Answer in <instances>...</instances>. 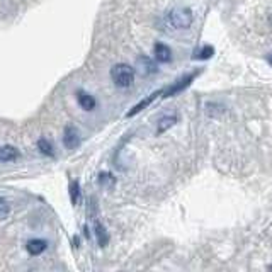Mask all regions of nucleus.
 <instances>
[{
    "instance_id": "1",
    "label": "nucleus",
    "mask_w": 272,
    "mask_h": 272,
    "mask_svg": "<svg viewBox=\"0 0 272 272\" xmlns=\"http://www.w3.org/2000/svg\"><path fill=\"white\" fill-rule=\"evenodd\" d=\"M111 78H113L114 85L119 89H128L135 82V68L129 67L126 63H117L111 70Z\"/></svg>"
},
{
    "instance_id": "2",
    "label": "nucleus",
    "mask_w": 272,
    "mask_h": 272,
    "mask_svg": "<svg viewBox=\"0 0 272 272\" xmlns=\"http://www.w3.org/2000/svg\"><path fill=\"white\" fill-rule=\"evenodd\" d=\"M168 21H170V24L174 26L175 29H187V28H191L194 17H193L191 9H187V7H177V9L170 10Z\"/></svg>"
},
{
    "instance_id": "3",
    "label": "nucleus",
    "mask_w": 272,
    "mask_h": 272,
    "mask_svg": "<svg viewBox=\"0 0 272 272\" xmlns=\"http://www.w3.org/2000/svg\"><path fill=\"white\" fill-rule=\"evenodd\" d=\"M196 78V74H189V75H186V77H182L181 80H177L175 83H172L168 89H165L162 92L163 94V97H172V95H175V94H179V92H182V90H186L187 87L191 85V82Z\"/></svg>"
},
{
    "instance_id": "4",
    "label": "nucleus",
    "mask_w": 272,
    "mask_h": 272,
    "mask_svg": "<svg viewBox=\"0 0 272 272\" xmlns=\"http://www.w3.org/2000/svg\"><path fill=\"white\" fill-rule=\"evenodd\" d=\"M63 145L68 150H75L80 145V133L77 131L75 126H67L63 133Z\"/></svg>"
},
{
    "instance_id": "5",
    "label": "nucleus",
    "mask_w": 272,
    "mask_h": 272,
    "mask_svg": "<svg viewBox=\"0 0 272 272\" xmlns=\"http://www.w3.org/2000/svg\"><path fill=\"white\" fill-rule=\"evenodd\" d=\"M153 56L160 63H168V61H172V49L163 43H156L155 49H153Z\"/></svg>"
},
{
    "instance_id": "6",
    "label": "nucleus",
    "mask_w": 272,
    "mask_h": 272,
    "mask_svg": "<svg viewBox=\"0 0 272 272\" xmlns=\"http://www.w3.org/2000/svg\"><path fill=\"white\" fill-rule=\"evenodd\" d=\"M26 248H28V252L31 255H41L46 248H48V242L43 238H33L26 243Z\"/></svg>"
},
{
    "instance_id": "7",
    "label": "nucleus",
    "mask_w": 272,
    "mask_h": 272,
    "mask_svg": "<svg viewBox=\"0 0 272 272\" xmlns=\"http://www.w3.org/2000/svg\"><path fill=\"white\" fill-rule=\"evenodd\" d=\"M77 101H78V104L82 109L85 111H94L95 106H97V101H95L94 97H92L90 94H87V92H77Z\"/></svg>"
},
{
    "instance_id": "8",
    "label": "nucleus",
    "mask_w": 272,
    "mask_h": 272,
    "mask_svg": "<svg viewBox=\"0 0 272 272\" xmlns=\"http://www.w3.org/2000/svg\"><path fill=\"white\" fill-rule=\"evenodd\" d=\"M160 94H162V92H160V90H156V92H153V94H150V95H148V97H145L143 101H140V102H138L136 106H133V109L129 111V113L126 114V116H128V117H133V116H135V114H138V113H140V111H143V109H145V107H147V106H150L152 102L155 101V99L158 97Z\"/></svg>"
},
{
    "instance_id": "9",
    "label": "nucleus",
    "mask_w": 272,
    "mask_h": 272,
    "mask_svg": "<svg viewBox=\"0 0 272 272\" xmlns=\"http://www.w3.org/2000/svg\"><path fill=\"white\" fill-rule=\"evenodd\" d=\"M136 65H138V70L143 75H152L156 72V65L153 63V60H150L148 56H140V58L136 60Z\"/></svg>"
},
{
    "instance_id": "10",
    "label": "nucleus",
    "mask_w": 272,
    "mask_h": 272,
    "mask_svg": "<svg viewBox=\"0 0 272 272\" xmlns=\"http://www.w3.org/2000/svg\"><path fill=\"white\" fill-rule=\"evenodd\" d=\"M19 158V150L12 145H3L0 147V162H14Z\"/></svg>"
},
{
    "instance_id": "11",
    "label": "nucleus",
    "mask_w": 272,
    "mask_h": 272,
    "mask_svg": "<svg viewBox=\"0 0 272 272\" xmlns=\"http://www.w3.org/2000/svg\"><path fill=\"white\" fill-rule=\"evenodd\" d=\"M177 122V116H163L162 119L158 121V126H156V135H162V133H165L168 128H172V126Z\"/></svg>"
},
{
    "instance_id": "12",
    "label": "nucleus",
    "mask_w": 272,
    "mask_h": 272,
    "mask_svg": "<svg viewBox=\"0 0 272 272\" xmlns=\"http://www.w3.org/2000/svg\"><path fill=\"white\" fill-rule=\"evenodd\" d=\"M95 236H97V242L101 247H106L109 243V233L106 232V228L101 223L95 225Z\"/></svg>"
},
{
    "instance_id": "13",
    "label": "nucleus",
    "mask_w": 272,
    "mask_h": 272,
    "mask_svg": "<svg viewBox=\"0 0 272 272\" xmlns=\"http://www.w3.org/2000/svg\"><path fill=\"white\" fill-rule=\"evenodd\" d=\"M38 148H39V152L46 156H55V150H53L51 143H49L46 138H39V140H38Z\"/></svg>"
},
{
    "instance_id": "14",
    "label": "nucleus",
    "mask_w": 272,
    "mask_h": 272,
    "mask_svg": "<svg viewBox=\"0 0 272 272\" xmlns=\"http://www.w3.org/2000/svg\"><path fill=\"white\" fill-rule=\"evenodd\" d=\"M213 55H214V48H213V46H204V48H202L201 51H199L196 55V58L197 60H209Z\"/></svg>"
},
{
    "instance_id": "15",
    "label": "nucleus",
    "mask_w": 272,
    "mask_h": 272,
    "mask_svg": "<svg viewBox=\"0 0 272 272\" xmlns=\"http://www.w3.org/2000/svg\"><path fill=\"white\" fill-rule=\"evenodd\" d=\"M78 196H80V186H78V182L74 181L70 184V197H72V202H74V204L78 202Z\"/></svg>"
},
{
    "instance_id": "16",
    "label": "nucleus",
    "mask_w": 272,
    "mask_h": 272,
    "mask_svg": "<svg viewBox=\"0 0 272 272\" xmlns=\"http://www.w3.org/2000/svg\"><path fill=\"white\" fill-rule=\"evenodd\" d=\"M97 182L101 184V186H114V177L111 174H107V172H102L101 175H99Z\"/></svg>"
},
{
    "instance_id": "17",
    "label": "nucleus",
    "mask_w": 272,
    "mask_h": 272,
    "mask_svg": "<svg viewBox=\"0 0 272 272\" xmlns=\"http://www.w3.org/2000/svg\"><path fill=\"white\" fill-rule=\"evenodd\" d=\"M10 213V204L3 197H0V220H5Z\"/></svg>"
},
{
    "instance_id": "18",
    "label": "nucleus",
    "mask_w": 272,
    "mask_h": 272,
    "mask_svg": "<svg viewBox=\"0 0 272 272\" xmlns=\"http://www.w3.org/2000/svg\"><path fill=\"white\" fill-rule=\"evenodd\" d=\"M267 61H269V65L272 67V53H271V55H267Z\"/></svg>"
},
{
    "instance_id": "19",
    "label": "nucleus",
    "mask_w": 272,
    "mask_h": 272,
    "mask_svg": "<svg viewBox=\"0 0 272 272\" xmlns=\"http://www.w3.org/2000/svg\"><path fill=\"white\" fill-rule=\"evenodd\" d=\"M269 22H271V26H272V10H271V14H269Z\"/></svg>"
}]
</instances>
